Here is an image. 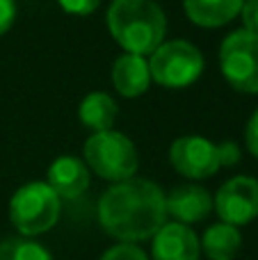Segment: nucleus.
I'll return each instance as SVG.
<instances>
[{
    "mask_svg": "<svg viewBox=\"0 0 258 260\" xmlns=\"http://www.w3.org/2000/svg\"><path fill=\"white\" fill-rule=\"evenodd\" d=\"M167 221L165 192L146 178L114 183L99 199V224L119 242H142L153 238Z\"/></svg>",
    "mask_w": 258,
    "mask_h": 260,
    "instance_id": "1",
    "label": "nucleus"
},
{
    "mask_svg": "<svg viewBox=\"0 0 258 260\" xmlns=\"http://www.w3.org/2000/svg\"><path fill=\"white\" fill-rule=\"evenodd\" d=\"M108 30L126 53L149 55L165 41L167 16L155 0H112Z\"/></svg>",
    "mask_w": 258,
    "mask_h": 260,
    "instance_id": "2",
    "label": "nucleus"
},
{
    "mask_svg": "<svg viewBox=\"0 0 258 260\" xmlns=\"http://www.w3.org/2000/svg\"><path fill=\"white\" fill-rule=\"evenodd\" d=\"M62 203L48 183L32 180L14 192L9 201V219L23 238L44 235L57 224Z\"/></svg>",
    "mask_w": 258,
    "mask_h": 260,
    "instance_id": "3",
    "label": "nucleus"
},
{
    "mask_svg": "<svg viewBox=\"0 0 258 260\" xmlns=\"http://www.w3.org/2000/svg\"><path fill=\"white\" fill-rule=\"evenodd\" d=\"M85 165L110 183H121L135 176L140 167L137 148L123 133L103 130L85 142Z\"/></svg>",
    "mask_w": 258,
    "mask_h": 260,
    "instance_id": "4",
    "label": "nucleus"
},
{
    "mask_svg": "<svg viewBox=\"0 0 258 260\" xmlns=\"http://www.w3.org/2000/svg\"><path fill=\"white\" fill-rule=\"evenodd\" d=\"M151 80L167 89H183L199 80L204 73V55L195 44L174 39L160 44L149 59Z\"/></svg>",
    "mask_w": 258,
    "mask_h": 260,
    "instance_id": "5",
    "label": "nucleus"
},
{
    "mask_svg": "<svg viewBox=\"0 0 258 260\" xmlns=\"http://www.w3.org/2000/svg\"><path fill=\"white\" fill-rule=\"evenodd\" d=\"M219 67L227 82L242 94H258V35L236 30L219 46Z\"/></svg>",
    "mask_w": 258,
    "mask_h": 260,
    "instance_id": "6",
    "label": "nucleus"
},
{
    "mask_svg": "<svg viewBox=\"0 0 258 260\" xmlns=\"http://www.w3.org/2000/svg\"><path fill=\"white\" fill-rule=\"evenodd\" d=\"M213 210L224 224L245 226L258 217V180L233 176L213 197Z\"/></svg>",
    "mask_w": 258,
    "mask_h": 260,
    "instance_id": "7",
    "label": "nucleus"
},
{
    "mask_svg": "<svg viewBox=\"0 0 258 260\" xmlns=\"http://www.w3.org/2000/svg\"><path fill=\"white\" fill-rule=\"evenodd\" d=\"M169 162L178 174L192 180L210 178L222 167L217 144H213L206 137H199V135L178 137L169 148Z\"/></svg>",
    "mask_w": 258,
    "mask_h": 260,
    "instance_id": "8",
    "label": "nucleus"
},
{
    "mask_svg": "<svg viewBox=\"0 0 258 260\" xmlns=\"http://www.w3.org/2000/svg\"><path fill=\"white\" fill-rule=\"evenodd\" d=\"M151 260H199L201 244L199 235L185 224L165 221L153 235Z\"/></svg>",
    "mask_w": 258,
    "mask_h": 260,
    "instance_id": "9",
    "label": "nucleus"
},
{
    "mask_svg": "<svg viewBox=\"0 0 258 260\" xmlns=\"http://www.w3.org/2000/svg\"><path fill=\"white\" fill-rule=\"evenodd\" d=\"M167 215L178 224H199L213 212V197L201 185H178L169 194H165Z\"/></svg>",
    "mask_w": 258,
    "mask_h": 260,
    "instance_id": "10",
    "label": "nucleus"
},
{
    "mask_svg": "<svg viewBox=\"0 0 258 260\" xmlns=\"http://www.w3.org/2000/svg\"><path fill=\"white\" fill-rule=\"evenodd\" d=\"M89 167L82 160L73 155H62L57 160H53V165L48 167V180L55 194L59 199H78L87 192L89 187Z\"/></svg>",
    "mask_w": 258,
    "mask_h": 260,
    "instance_id": "11",
    "label": "nucleus"
},
{
    "mask_svg": "<svg viewBox=\"0 0 258 260\" xmlns=\"http://www.w3.org/2000/svg\"><path fill=\"white\" fill-rule=\"evenodd\" d=\"M112 85L126 99H137L146 94L151 85V71L144 55L123 53L112 67Z\"/></svg>",
    "mask_w": 258,
    "mask_h": 260,
    "instance_id": "12",
    "label": "nucleus"
},
{
    "mask_svg": "<svg viewBox=\"0 0 258 260\" xmlns=\"http://www.w3.org/2000/svg\"><path fill=\"white\" fill-rule=\"evenodd\" d=\"M245 0H183L185 14L201 27H222L240 16Z\"/></svg>",
    "mask_w": 258,
    "mask_h": 260,
    "instance_id": "13",
    "label": "nucleus"
},
{
    "mask_svg": "<svg viewBox=\"0 0 258 260\" xmlns=\"http://www.w3.org/2000/svg\"><path fill=\"white\" fill-rule=\"evenodd\" d=\"M199 244L208 260H233L242 247V233L238 226L219 221L206 229Z\"/></svg>",
    "mask_w": 258,
    "mask_h": 260,
    "instance_id": "14",
    "label": "nucleus"
},
{
    "mask_svg": "<svg viewBox=\"0 0 258 260\" xmlns=\"http://www.w3.org/2000/svg\"><path fill=\"white\" fill-rule=\"evenodd\" d=\"M119 108L114 99L105 91H91L82 99L78 117H80L82 126L89 128L91 133H103V130H112L117 121Z\"/></svg>",
    "mask_w": 258,
    "mask_h": 260,
    "instance_id": "15",
    "label": "nucleus"
},
{
    "mask_svg": "<svg viewBox=\"0 0 258 260\" xmlns=\"http://www.w3.org/2000/svg\"><path fill=\"white\" fill-rule=\"evenodd\" d=\"M0 260H53V256L44 244L18 235L0 242Z\"/></svg>",
    "mask_w": 258,
    "mask_h": 260,
    "instance_id": "16",
    "label": "nucleus"
},
{
    "mask_svg": "<svg viewBox=\"0 0 258 260\" xmlns=\"http://www.w3.org/2000/svg\"><path fill=\"white\" fill-rule=\"evenodd\" d=\"M101 260H149V256H146L137 244L121 242V244H117V247L108 249V251L101 256Z\"/></svg>",
    "mask_w": 258,
    "mask_h": 260,
    "instance_id": "17",
    "label": "nucleus"
},
{
    "mask_svg": "<svg viewBox=\"0 0 258 260\" xmlns=\"http://www.w3.org/2000/svg\"><path fill=\"white\" fill-rule=\"evenodd\" d=\"M64 12L76 14V16H87L101 5V0H57Z\"/></svg>",
    "mask_w": 258,
    "mask_h": 260,
    "instance_id": "18",
    "label": "nucleus"
},
{
    "mask_svg": "<svg viewBox=\"0 0 258 260\" xmlns=\"http://www.w3.org/2000/svg\"><path fill=\"white\" fill-rule=\"evenodd\" d=\"M16 21V0H0V37L7 35Z\"/></svg>",
    "mask_w": 258,
    "mask_h": 260,
    "instance_id": "19",
    "label": "nucleus"
},
{
    "mask_svg": "<svg viewBox=\"0 0 258 260\" xmlns=\"http://www.w3.org/2000/svg\"><path fill=\"white\" fill-rule=\"evenodd\" d=\"M240 16H242V23H245V30L258 35V0H245V5L240 9Z\"/></svg>",
    "mask_w": 258,
    "mask_h": 260,
    "instance_id": "20",
    "label": "nucleus"
},
{
    "mask_svg": "<svg viewBox=\"0 0 258 260\" xmlns=\"http://www.w3.org/2000/svg\"><path fill=\"white\" fill-rule=\"evenodd\" d=\"M219 148V162H222V167H233L238 160H240V148H238L236 142H222L217 144Z\"/></svg>",
    "mask_w": 258,
    "mask_h": 260,
    "instance_id": "21",
    "label": "nucleus"
},
{
    "mask_svg": "<svg viewBox=\"0 0 258 260\" xmlns=\"http://www.w3.org/2000/svg\"><path fill=\"white\" fill-rule=\"evenodd\" d=\"M245 142H247V148L254 157H258V110L251 114V119L247 121V128H245Z\"/></svg>",
    "mask_w": 258,
    "mask_h": 260,
    "instance_id": "22",
    "label": "nucleus"
}]
</instances>
